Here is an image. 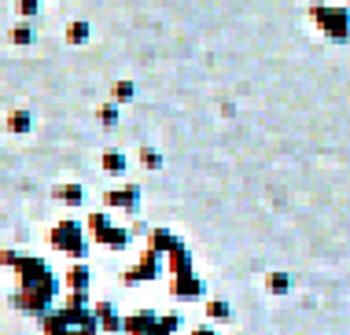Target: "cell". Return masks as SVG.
Masks as SVG:
<instances>
[{
  "instance_id": "1",
  "label": "cell",
  "mask_w": 350,
  "mask_h": 335,
  "mask_svg": "<svg viewBox=\"0 0 350 335\" xmlns=\"http://www.w3.org/2000/svg\"><path fill=\"white\" fill-rule=\"evenodd\" d=\"M52 243L59 247V251H67L70 258H85V251H89V239L81 232V222H74V217H67V222H59L52 228Z\"/></svg>"
},
{
  "instance_id": "2",
  "label": "cell",
  "mask_w": 350,
  "mask_h": 335,
  "mask_svg": "<svg viewBox=\"0 0 350 335\" xmlns=\"http://www.w3.org/2000/svg\"><path fill=\"white\" fill-rule=\"evenodd\" d=\"M89 232L96 243L103 247H115V251H122V247H129V239H133V232L129 228H118L107 222V214H89Z\"/></svg>"
},
{
  "instance_id": "3",
  "label": "cell",
  "mask_w": 350,
  "mask_h": 335,
  "mask_svg": "<svg viewBox=\"0 0 350 335\" xmlns=\"http://www.w3.org/2000/svg\"><path fill=\"white\" fill-rule=\"evenodd\" d=\"M163 273V254H155L148 247L144 251V258H140V262L133 265V269L126 273V284H140V280H155V276Z\"/></svg>"
},
{
  "instance_id": "4",
  "label": "cell",
  "mask_w": 350,
  "mask_h": 335,
  "mask_svg": "<svg viewBox=\"0 0 350 335\" xmlns=\"http://www.w3.org/2000/svg\"><path fill=\"white\" fill-rule=\"evenodd\" d=\"M103 203H107L111 210H126V214H133V210L140 206V188L137 185H122L115 191H107V196H103Z\"/></svg>"
},
{
  "instance_id": "5",
  "label": "cell",
  "mask_w": 350,
  "mask_h": 335,
  "mask_svg": "<svg viewBox=\"0 0 350 335\" xmlns=\"http://www.w3.org/2000/svg\"><path fill=\"white\" fill-rule=\"evenodd\" d=\"M155 324H159L155 313L140 310V313H133V317H122V332L126 335H155Z\"/></svg>"
},
{
  "instance_id": "6",
  "label": "cell",
  "mask_w": 350,
  "mask_h": 335,
  "mask_svg": "<svg viewBox=\"0 0 350 335\" xmlns=\"http://www.w3.org/2000/svg\"><path fill=\"white\" fill-rule=\"evenodd\" d=\"M92 313H96V324H100V332H111V335H118V332H122V317H118V310H115L111 302H100Z\"/></svg>"
},
{
  "instance_id": "7",
  "label": "cell",
  "mask_w": 350,
  "mask_h": 335,
  "mask_svg": "<svg viewBox=\"0 0 350 335\" xmlns=\"http://www.w3.org/2000/svg\"><path fill=\"white\" fill-rule=\"evenodd\" d=\"M33 129V114L26 107H15L12 114H8V133H15V137H26V133Z\"/></svg>"
},
{
  "instance_id": "8",
  "label": "cell",
  "mask_w": 350,
  "mask_h": 335,
  "mask_svg": "<svg viewBox=\"0 0 350 335\" xmlns=\"http://www.w3.org/2000/svg\"><path fill=\"white\" fill-rule=\"evenodd\" d=\"M174 295L177 299H196V295H203V280H196L192 273H181L174 280Z\"/></svg>"
},
{
  "instance_id": "9",
  "label": "cell",
  "mask_w": 350,
  "mask_h": 335,
  "mask_svg": "<svg viewBox=\"0 0 350 335\" xmlns=\"http://www.w3.org/2000/svg\"><path fill=\"white\" fill-rule=\"evenodd\" d=\"M67 287H70V291H89V265L74 262L67 269Z\"/></svg>"
},
{
  "instance_id": "10",
  "label": "cell",
  "mask_w": 350,
  "mask_h": 335,
  "mask_svg": "<svg viewBox=\"0 0 350 335\" xmlns=\"http://www.w3.org/2000/svg\"><path fill=\"white\" fill-rule=\"evenodd\" d=\"M177 247H181V243H177L166 228H155V232H151V251H155V254H170V251H177Z\"/></svg>"
},
{
  "instance_id": "11",
  "label": "cell",
  "mask_w": 350,
  "mask_h": 335,
  "mask_svg": "<svg viewBox=\"0 0 350 335\" xmlns=\"http://www.w3.org/2000/svg\"><path fill=\"white\" fill-rule=\"evenodd\" d=\"M100 166H103V174H126V155H122V151H103V159H100Z\"/></svg>"
},
{
  "instance_id": "12",
  "label": "cell",
  "mask_w": 350,
  "mask_h": 335,
  "mask_svg": "<svg viewBox=\"0 0 350 335\" xmlns=\"http://www.w3.org/2000/svg\"><path fill=\"white\" fill-rule=\"evenodd\" d=\"M55 199L67 203V206H81L85 203V188L81 185H63V188H55Z\"/></svg>"
},
{
  "instance_id": "13",
  "label": "cell",
  "mask_w": 350,
  "mask_h": 335,
  "mask_svg": "<svg viewBox=\"0 0 350 335\" xmlns=\"http://www.w3.org/2000/svg\"><path fill=\"white\" fill-rule=\"evenodd\" d=\"M89 37H92V26H89V23H81V18L67 26V41H70V44H85Z\"/></svg>"
},
{
  "instance_id": "14",
  "label": "cell",
  "mask_w": 350,
  "mask_h": 335,
  "mask_svg": "<svg viewBox=\"0 0 350 335\" xmlns=\"http://www.w3.org/2000/svg\"><path fill=\"white\" fill-rule=\"evenodd\" d=\"M96 118H100V126H115V122H118V103L115 100L103 103V107L96 111Z\"/></svg>"
},
{
  "instance_id": "15",
  "label": "cell",
  "mask_w": 350,
  "mask_h": 335,
  "mask_svg": "<svg viewBox=\"0 0 350 335\" xmlns=\"http://www.w3.org/2000/svg\"><path fill=\"white\" fill-rule=\"evenodd\" d=\"M137 96V85L133 81H118L115 85V103H129Z\"/></svg>"
},
{
  "instance_id": "16",
  "label": "cell",
  "mask_w": 350,
  "mask_h": 335,
  "mask_svg": "<svg viewBox=\"0 0 350 335\" xmlns=\"http://www.w3.org/2000/svg\"><path fill=\"white\" fill-rule=\"evenodd\" d=\"M140 162H144V170H163V155H159L155 148H144V151H140Z\"/></svg>"
},
{
  "instance_id": "17",
  "label": "cell",
  "mask_w": 350,
  "mask_h": 335,
  "mask_svg": "<svg viewBox=\"0 0 350 335\" xmlns=\"http://www.w3.org/2000/svg\"><path fill=\"white\" fill-rule=\"evenodd\" d=\"M12 41H15V44H30V41H33V30H30V26H15V30H12Z\"/></svg>"
},
{
  "instance_id": "18",
  "label": "cell",
  "mask_w": 350,
  "mask_h": 335,
  "mask_svg": "<svg viewBox=\"0 0 350 335\" xmlns=\"http://www.w3.org/2000/svg\"><path fill=\"white\" fill-rule=\"evenodd\" d=\"M37 12V0H18V15H33Z\"/></svg>"
},
{
  "instance_id": "19",
  "label": "cell",
  "mask_w": 350,
  "mask_h": 335,
  "mask_svg": "<svg viewBox=\"0 0 350 335\" xmlns=\"http://www.w3.org/2000/svg\"><path fill=\"white\" fill-rule=\"evenodd\" d=\"M211 317H229V310L221 302H211Z\"/></svg>"
},
{
  "instance_id": "20",
  "label": "cell",
  "mask_w": 350,
  "mask_h": 335,
  "mask_svg": "<svg viewBox=\"0 0 350 335\" xmlns=\"http://www.w3.org/2000/svg\"><path fill=\"white\" fill-rule=\"evenodd\" d=\"M269 287H273V291H284V287H288V280H284V276H273Z\"/></svg>"
}]
</instances>
